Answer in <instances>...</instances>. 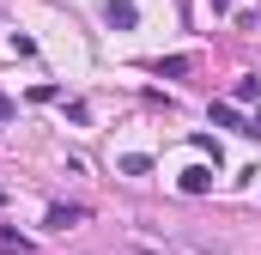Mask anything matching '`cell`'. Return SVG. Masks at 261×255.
Segmentation results:
<instances>
[{"label":"cell","instance_id":"obj_1","mask_svg":"<svg viewBox=\"0 0 261 255\" xmlns=\"http://www.w3.org/2000/svg\"><path fill=\"white\" fill-rule=\"evenodd\" d=\"M103 18H110L116 31H134V24H140V12H134V0H103Z\"/></svg>","mask_w":261,"mask_h":255},{"label":"cell","instance_id":"obj_2","mask_svg":"<svg viewBox=\"0 0 261 255\" xmlns=\"http://www.w3.org/2000/svg\"><path fill=\"white\" fill-rule=\"evenodd\" d=\"M85 219V207H49V231H73Z\"/></svg>","mask_w":261,"mask_h":255},{"label":"cell","instance_id":"obj_3","mask_svg":"<svg viewBox=\"0 0 261 255\" xmlns=\"http://www.w3.org/2000/svg\"><path fill=\"white\" fill-rule=\"evenodd\" d=\"M206 189H213V170H206V164L182 170V194H206Z\"/></svg>","mask_w":261,"mask_h":255},{"label":"cell","instance_id":"obj_4","mask_svg":"<svg viewBox=\"0 0 261 255\" xmlns=\"http://www.w3.org/2000/svg\"><path fill=\"white\" fill-rule=\"evenodd\" d=\"M176 73H189V55H170V61H158V79H176Z\"/></svg>","mask_w":261,"mask_h":255},{"label":"cell","instance_id":"obj_5","mask_svg":"<svg viewBox=\"0 0 261 255\" xmlns=\"http://www.w3.org/2000/svg\"><path fill=\"white\" fill-rule=\"evenodd\" d=\"M6 116H12V104H6V97H0V122H6Z\"/></svg>","mask_w":261,"mask_h":255}]
</instances>
